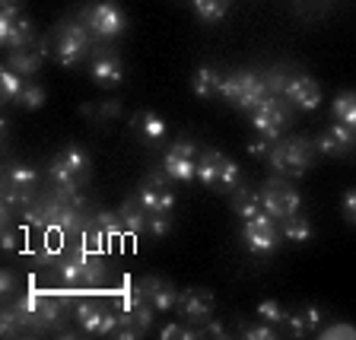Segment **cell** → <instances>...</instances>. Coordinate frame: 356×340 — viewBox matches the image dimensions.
<instances>
[{"label": "cell", "instance_id": "32", "mask_svg": "<svg viewBox=\"0 0 356 340\" xmlns=\"http://www.w3.org/2000/svg\"><path fill=\"white\" fill-rule=\"evenodd\" d=\"M22 89H26V83H22V76L16 74V70H3L0 74V92H3V102H19Z\"/></svg>", "mask_w": 356, "mask_h": 340}, {"label": "cell", "instance_id": "16", "mask_svg": "<svg viewBox=\"0 0 356 340\" xmlns=\"http://www.w3.org/2000/svg\"><path fill=\"white\" fill-rule=\"evenodd\" d=\"M137 286H140V296L147 299L156 311L178 309V289L172 286L169 280H163V277L149 274V277H143V280H137Z\"/></svg>", "mask_w": 356, "mask_h": 340}, {"label": "cell", "instance_id": "42", "mask_svg": "<svg viewBox=\"0 0 356 340\" xmlns=\"http://www.w3.org/2000/svg\"><path fill=\"white\" fill-rule=\"evenodd\" d=\"M343 216H347L350 222H356V188H350V191L343 194Z\"/></svg>", "mask_w": 356, "mask_h": 340}, {"label": "cell", "instance_id": "43", "mask_svg": "<svg viewBox=\"0 0 356 340\" xmlns=\"http://www.w3.org/2000/svg\"><path fill=\"white\" fill-rule=\"evenodd\" d=\"M270 147H274V140L267 143V137H264V140H252V143H248V153H252V156H270Z\"/></svg>", "mask_w": 356, "mask_h": 340}, {"label": "cell", "instance_id": "30", "mask_svg": "<svg viewBox=\"0 0 356 340\" xmlns=\"http://www.w3.org/2000/svg\"><path fill=\"white\" fill-rule=\"evenodd\" d=\"M194 3V13L200 16L204 22H220L229 10V0H191Z\"/></svg>", "mask_w": 356, "mask_h": 340}, {"label": "cell", "instance_id": "20", "mask_svg": "<svg viewBox=\"0 0 356 340\" xmlns=\"http://www.w3.org/2000/svg\"><path fill=\"white\" fill-rule=\"evenodd\" d=\"M92 80H96V86H118L121 80H124V67H121V60L115 58V54H105L99 51L96 58H92Z\"/></svg>", "mask_w": 356, "mask_h": 340}, {"label": "cell", "instance_id": "22", "mask_svg": "<svg viewBox=\"0 0 356 340\" xmlns=\"http://www.w3.org/2000/svg\"><path fill=\"white\" fill-rule=\"evenodd\" d=\"M89 226L102 236L105 248H111V252L121 245V238L131 236V232H127V226H124V220H121V213H99L96 220L89 222Z\"/></svg>", "mask_w": 356, "mask_h": 340}, {"label": "cell", "instance_id": "13", "mask_svg": "<svg viewBox=\"0 0 356 340\" xmlns=\"http://www.w3.org/2000/svg\"><path fill=\"white\" fill-rule=\"evenodd\" d=\"M172 178L165 175H147V181L140 185V191H137V200L143 204V210L147 213H172L175 210V191L169 188Z\"/></svg>", "mask_w": 356, "mask_h": 340}, {"label": "cell", "instance_id": "3", "mask_svg": "<svg viewBox=\"0 0 356 340\" xmlns=\"http://www.w3.org/2000/svg\"><path fill=\"white\" fill-rule=\"evenodd\" d=\"M270 165H274L277 175H305L315 163V153H312V143L302 137H277L274 147H270Z\"/></svg>", "mask_w": 356, "mask_h": 340}, {"label": "cell", "instance_id": "35", "mask_svg": "<svg viewBox=\"0 0 356 340\" xmlns=\"http://www.w3.org/2000/svg\"><path fill=\"white\" fill-rule=\"evenodd\" d=\"M258 318H264L267 325H283L289 318V311L274 299H264V302H258Z\"/></svg>", "mask_w": 356, "mask_h": 340}, {"label": "cell", "instance_id": "24", "mask_svg": "<svg viewBox=\"0 0 356 340\" xmlns=\"http://www.w3.org/2000/svg\"><path fill=\"white\" fill-rule=\"evenodd\" d=\"M131 131L140 137L143 143H159L165 137V121L153 111H140V115H134L131 121Z\"/></svg>", "mask_w": 356, "mask_h": 340}, {"label": "cell", "instance_id": "25", "mask_svg": "<svg viewBox=\"0 0 356 340\" xmlns=\"http://www.w3.org/2000/svg\"><path fill=\"white\" fill-rule=\"evenodd\" d=\"M286 325H289V334H293V337H302V334L318 331L321 327V311L315 309V305H299V309L286 318Z\"/></svg>", "mask_w": 356, "mask_h": 340}, {"label": "cell", "instance_id": "44", "mask_svg": "<svg viewBox=\"0 0 356 340\" xmlns=\"http://www.w3.org/2000/svg\"><path fill=\"white\" fill-rule=\"evenodd\" d=\"M264 83H267V89H270V96H274V92H283V89H286V80H283L280 70H274V74H270V80H264Z\"/></svg>", "mask_w": 356, "mask_h": 340}, {"label": "cell", "instance_id": "4", "mask_svg": "<svg viewBox=\"0 0 356 340\" xmlns=\"http://www.w3.org/2000/svg\"><path fill=\"white\" fill-rule=\"evenodd\" d=\"M89 172H92V163L80 147H64L48 163V178L58 188H83L89 181Z\"/></svg>", "mask_w": 356, "mask_h": 340}, {"label": "cell", "instance_id": "45", "mask_svg": "<svg viewBox=\"0 0 356 340\" xmlns=\"http://www.w3.org/2000/svg\"><path fill=\"white\" fill-rule=\"evenodd\" d=\"M16 289V274L13 270H3L0 274V293H13Z\"/></svg>", "mask_w": 356, "mask_h": 340}, {"label": "cell", "instance_id": "38", "mask_svg": "<svg viewBox=\"0 0 356 340\" xmlns=\"http://www.w3.org/2000/svg\"><path fill=\"white\" fill-rule=\"evenodd\" d=\"M318 337L321 340H356V327L341 321V325H331V327H325V331H318Z\"/></svg>", "mask_w": 356, "mask_h": 340}, {"label": "cell", "instance_id": "23", "mask_svg": "<svg viewBox=\"0 0 356 340\" xmlns=\"http://www.w3.org/2000/svg\"><path fill=\"white\" fill-rule=\"evenodd\" d=\"M64 309H67L64 293H42L38 296V309H35V327H48L54 321H60L64 318Z\"/></svg>", "mask_w": 356, "mask_h": 340}, {"label": "cell", "instance_id": "18", "mask_svg": "<svg viewBox=\"0 0 356 340\" xmlns=\"http://www.w3.org/2000/svg\"><path fill=\"white\" fill-rule=\"evenodd\" d=\"M353 143H356V131L337 121L334 127H327V131L321 133L315 147H318V153L334 156V159H341V156H347L350 149H353Z\"/></svg>", "mask_w": 356, "mask_h": 340}, {"label": "cell", "instance_id": "12", "mask_svg": "<svg viewBox=\"0 0 356 340\" xmlns=\"http://www.w3.org/2000/svg\"><path fill=\"white\" fill-rule=\"evenodd\" d=\"M197 143L194 140H178L175 147L165 153L163 172L172 181H194L197 178Z\"/></svg>", "mask_w": 356, "mask_h": 340}, {"label": "cell", "instance_id": "29", "mask_svg": "<svg viewBox=\"0 0 356 340\" xmlns=\"http://www.w3.org/2000/svg\"><path fill=\"white\" fill-rule=\"evenodd\" d=\"M334 118L356 131V92H341L334 99Z\"/></svg>", "mask_w": 356, "mask_h": 340}, {"label": "cell", "instance_id": "5", "mask_svg": "<svg viewBox=\"0 0 356 340\" xmlns=\"http://www.w3.org/2000/svg\"><path fill=\"white\" fill-rule=\"evenodd\" d=\"M197 178L207 188H213V191L229 194V191H236V185H238V165L232 163L229 156H222L220 149H200Z\"/></svg>", "mask_w": 356, "mask_h": 340}, {"label": "cell", "instance_id": "14", "mask_svg": "<svg viewBox=\"0 0 356 340\" xmlns=\"http://www.w3.org/2000/svg\"><path fill=\"white\" fill-rule=\"evenodd\" d=\"M286 121H289V111L277 102V96H267L264 102L252 111L254 131H258L261 137H267V140H277L283 133V127H286Z\"/></svg>", "mask_w": 356, "mask_h": 340}, {"label": "cell", "instance_id": "26", "mask_svg": "<svg viewBox=\"0 0 356 340\" xmlns=\"http://www.w3.org/2000/svg\"><path fill=\"white\" fill-rule=\"evenodd\" d=\"M261 191L254 188H236L232 191V213H238L242 220H252V216L261 213Z\"/></svg>", "mask_w": 356, "mask_h": 340}, {"label": "cell", "instance_id": "37", "mask_svg": "<svg viewBox=\"0 0 356 340\" xmlns=\"http://www.w3.org/2000/svg\"><path fill=\"white\" fill-rule=\"evenodd\" d=\"M172 229V213H149V222H147V232L153 238H163L169 236Z\"/></svg>", "mask_w": 356, "mask_h": 340}, {"label": "cell", "instance_id": "9", "mask_svg": "<svg viewBox=\"0 0 356 340\" xmlns=\"http://www.w3.org/2000/svg\"><path fill=\"white\" fill-rule=\"evenodd\" d=\"M242 242H245V248H248L252 254L274 252L277 242H280V229H277V220H274L270 213H264V210H261L258 216H252V220H245Z\"/></svg>", "mask_w": 356, "mask_h": 340}, {"label": "cell", "instance_id": "2", "mask_svg": "<svg viewBox=\"0 0 356 340\" xmlns=\"http://www.w3.org/2000/svg\"><path fill=\"white\" fill-rule=\"evenodd\" d=\"M216 96L222 102L236 105L242 111H254L267 96H270V89H267L264 76L252 74V70H238V74H226L220 80V92Z\"/></svg>", "mask_w": 356, "mask_h": 340}, {"label": "cell", "instance_id": "11", "mask_svg": "<svg viewBox=\"0 0 356 340\" xmlns=\"http://www.w3.org/2000/svg\"><path fill=\"white\" fill-rule=\"evenodd\" d=\"M76 321L86 334H96V337H105V334H115L118 327V309H108V305H99L92 299H80L76 302Z\"/></svg>", "mask_w": 356, "mask_h": 340}, {"label": "cell", "instance_id": "27", "mask_svg": "<svg viewBox=\"0 0 356 340\" xmlns=\"http://www.w3.org/2000/svg\"><path fill=\"white\" fill-rule=\"evenodd\" d=\"M121 220H124V226H127V232L131 236H137V232H147V222H149V213L143 210V204L137 197H127L124 204H121Z\"/></svg>", "mask_w": 356, "mask_h": 340}, {"label": "cell", "instance_id": "21", "mask_svg": "<svg viewBox=\"0 0 356 340\" xmlns=\"http://www.w3.org/2000/svg\"><path fill=\"white\" fill-rule=\"evenodd\" d=\"M32 207V188L13 185V181H3V220H16V216H26Z\"/></svg>", "mask_w": 356, "mask_h": 340}, {"label": "cell", "instance_id": "33", "mask_svg": "<svg viewBox=\"0 0 356 340\" xmlns=\"http://www.w3.org/2000/svg\"><path fill=\"white\" fill-rule=\"evenodd\" d=\"M26 318L19 315V309L16 305H10V309H3V315H0V331H3V337H16V334L26 331Z\"/></svg>", "mask_w": 356, "mask_h": 340}, {"label": "cell", "instance_id": "6", "mask_svg": "<svg viewBox=\"0 0 356 340\" xmlns=\"http://www.w3.org/2000/svg\"><path fill=\"white\" fill-rule=\"evenodd\" d=\"M92 51V32L80 22H60L58 26V42H54V58L60 67H76L86 54Z\"/></svg>", "mask_w": 356, "mask_h": 340}, {"label": "cell", "instance_id": "10", "mask_svg": "<svg viewBox=\"0 0 356 340\" xmlns=\"http://www.w3.org/2000/svg\"><path fill=\"white\" fill-rule=\"evenodd\" d=\"M0 42L7 44L10 51L38 44L35 42V26H32L26 16H19V7H3L0 10Z\"/></svg>", "mask_w": 356, "mask_h": 340}, {"label": "cell", "instance_id": "46", "mask_svg": "<svg viewBox=\"0 0 356 340\" xmlns=\"http://www.w3.org/2000/svg\"><path fill=\"white\" fill-rule=\"evenodd\" d=\"M204 331H207L210 337H226V331H222V325H220V321H210V325L204 327Z\"/></svg>", "mask_w": 356, "mask_h": 340}, {"label": "cell", "instance_id": "31", "mask_svg": "<svg viewBox=\"0 0 356 340\" xmlns=\"http://www.w3.org/2000/svg\"><path fill=\"white\" fill-rule=\"evenodd\" d=\"M280 222H283V236H286L289 242H309L312 238V222L302 220L299 213L286 216V220H280Z\"/></svg>", "mask_w": 356, "mask_h": 340}, {"label": "cell", "instance_id": "7", "mask_svg": "<svg viewBox=\"0 0 356 340\" xmlns=\"http://www.w3.org/2000/svg\"><path fill=\"white\" fill-rule=\"evenodd\" d=\"M83 26L92 32V38L99 42H108V38H118L124 32L127 19H124V10L111 0H99V3H89L83 10Z\"/></svg>", "mask_w": 356, "mask_h": 340}, {"label": "cell", "instance_id": "28", "mask_svg": "<svg viewBox=\"0 0 356 340\" xmlns=\"http://www.w3.org/2000/svg\"><path fill=\"white\" fill-rule=\"evenodd\" d=\"M220 80H222L220 70H213V67H200L197 74H194V80H191L194 96H200V99L216 96V92H220Z\"/></svg>", "mask_w": 356, "mask_h": 340}, {"label": "cell", "instance_id": "39", "mask_svg": "<svg viewBox=\"0 0 356 340\" xmlns=\"http://www.w3.org/2000/svg\"><path fill=\"white\" fill-rule=\"evenodd\" d=\"M200 331H194V327H185V325H165L163 327V340H191V337H197Z\"/></svg>", "mask_w": 356, "mask_h": 340}, {"label": "cell", "instance_id": "47", "mask_svg": "<svg viewBox=\"0 0 356 340\" xmlns=\"http://www.w3.org/2000/svg\"><path fill=\"white\" fill-rule=\"evenodd\" d=\"M3 7H19V0H3Z\"/></svg>", "mask_w": 356, "mask_h": 340}, {"label": "cell", "instance_id": "41", "mask_svg": "<svg viewBox=\"0 0 356 340\" xmlns=\"http://www.w3.org/2000/svg\"><path fill=\"white\" fill-rule=\"evenodd\" d=\"M118 111H121L118 102H108V105L102 102L99 108H92V105H83V115H89V118H92V115H99V118H115Z\"/></svg>", "mask_w": 356, "mask_h": 340}, {"label": "cell", "instance_id": "1", "mask_svg": "<svg viewBox=\"0 0 356 340\" xmlns=\"http://www.w3.org/2000/svg\"><path fill=\"white\" fill-rule=\"evenodd\" d=\"M102 254H105V248L80 242L74 252L60 254L54 261V270H58V277L64 280L67 289H96L108 277V264H105Z\"/></svg>", "mask_w": 356, "mask_h": 340}, {"label": "cell", "instance_id": "40", "mask_svg": "<svg viewBox=\"0 0 356 340\" xmlns=\"http://www.w3.org/2000/svg\"><path fill=\"white\" fill-rule=\"evenodd\" d=\"M242 334H245L248 340H270V337H277V334H274V325H267V321H264V325H248Z\"/></svg>", "mask_w": 356, "mask_h": 340}, {"label": "cell", "instance_id": "15", "mask_svg": "<svg viewBox=\"0 0 356 340\" xmlns=\"http://www.w3.org/2000/svg\"><path fill=\"white\" fill-rule=\"evenodd\" d=\"M178 309L185 315L191 325H200V321H207L216 309V299L210 289H200V286H191L185 293H178Z\"/></svg>", "mask_w": 356, "mask_h": 340}, {"label": "cell", "instance_id": "36", "mask_svg": "<svg viewBox=\"0 0 356 340\" xmlns=\"http://www.w3.org/2000/svg\"><path fill=\"white\" fill-rule=\"evenodd\" d=\"M44 99H48V92H44V86H38V83H29V86L22 89V96H19V105L22 108H29V111H38L44 105Z\"/></svg>", "mask_w": 356, "mask_h": 340}, {"label": "cell", "instance_id": "34", "mask_svg": "<svg viewBox=\"0 0 356 340\" xmlns=\"http://www.w3.org/2000/svg\"><path fill=\"white\" fill-rule=\"evenodd\" d=\"M35 169H29V165H7V172H3V181H13V185H22V188H32L35 185Z\"/></svg>", "mask_w": 356, "mask_h": 340}, {"label": "cell", "instance_id": "19", "mask_svg": "<svg viewBox=\"0 0 356 340\" xmlns=\"http://www.w3.org/2000/svg\"><path fill=\"white\" fill-rule=\"evenodd\" d=\"M44 54H48V48H44V42L32 44V48H16V51H10L7 58V67L10 70H16L19 76H32L42 67Z\"/></svg>", "mask_w": 356, "mask_h": 340}, {"label": "cell", "instance_id": "8", "mask_svg": "<svg viewBox=\"0 0 356 340\" xmlns=\"http://www.w3.org/2000/svg\"><path fill=\"white\" fill-rule=\"evenodd\" d=\"M261 207H264V213L274 216V220H286V216L299 213L302 197L283 178H267L264 185H261Z\"/></svg>", "mask_w": 356, "mask_h": 340}, {"label": "cell", "instance_id": "17", "mask_svg": "<svg viewBox=\"0 0 356 340\" xmlns=\"http://www.w3.org/2000/svg\"><path fill=\"white\" fill-rule=\"evenodd\" d=\"M283 96L289 99V102L296 105V108L302 111H315L321 105V86L312 76H293V80H286V89H283Z\"/></svg>", "mask_w": 356, "mask_h": 340}]
</instances>
